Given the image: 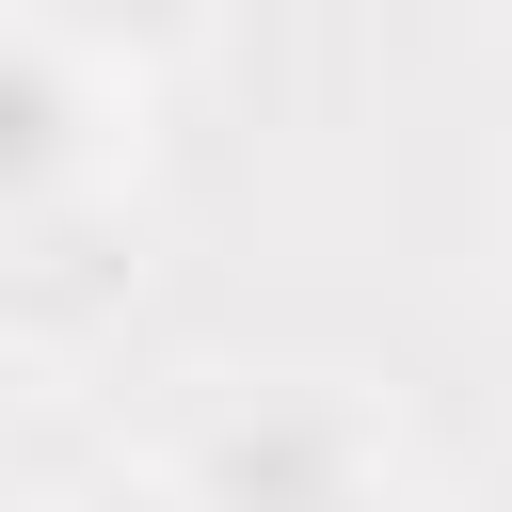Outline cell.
Wrapping results in <instances>:
<instances>
[{
    "label": "cell",
    "mask_w": 512,
    "mask_h": 512,
    "mask_svg": "<svg viewBox=\"0 0 512 512\" xmlns=\"http://www.w3.org/2000/svg\"><path fill=\"white\" fill-rule=\"evenodd\" d=\"M176 496H192V512H384L400 480H384L368 400H336V384H256L240 416H208V448L176 464Z\"/></svg>",
    "instance_id": "1"
},
{
    "label": "cell",
    "mask_w": 512,
    "mask_h": 512,
    "mask_svg": "<svg viewBox=\"0 0 512 512\" xmlns=\"http://www.w3.org/2000/svg\"><path fill=\"white\" fill-rule=\"evenodd\" d=\"M96 112H112L96 96V48H64L48 16H0V240H32L48 208L96 192V160H112Z\"/></svg>",
    "instance_id": "2"
},
{
    "label": "cell",
    "mask_w": 512,
    "mask_h": 512,
    "mask_svg": "<svg viewBox=\"0 0 512 512\" xmlns=\"http://www.w3.org/2000/svg\"><path fill=\"white\" fill-rule=\"evenodd\" d=\"M48 512H192V496H128V480H96V496H48Z\"/></svg>",
    "instance_id": "4"
},
{
    "label": "cell",
    "mask_w": 512,
    "mask_h": 512,
    "mask_svg": "<svg viewBox=\"0 0 512 512\" xmlns=\"http://www.w3.org/2000/svg\"><path fill=\"white\" fill-rule=\"evenodd\" d=\"M384 512H416V496H384Z\"/></svg>",
    "instance_id": "5"
},
{
    "label": "cell",
    "mask_w": 512,
    "mask_h": 512,
    "mask_svg": "<svg viewBox=\"0 0 512 512\" xmlns=\"http://www.w3.org/2000/svg\"><path fill=\"white\" fill-rule=\"evenodd\" d=\"M16 16H48V32L96 48V64H160V48H192V0H16Z\"/></svg>",
    "instance_id": "3"
}]
</instances>
